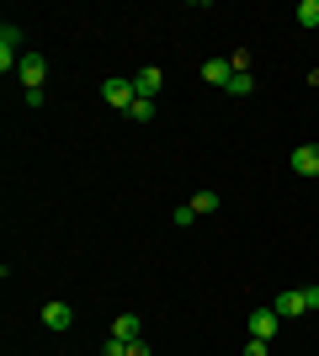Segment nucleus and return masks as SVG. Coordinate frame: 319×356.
<instances>
[{"mask_svg":"<svg viewBox=\"0 0 319 356\" xmlns=\"http://www.w3.org/2000/svg\"><path fill=\"white\" fill-rule=\"evenodd\" d=\"M128 356H154V351H149L144 341H133V346H128Z\"/></svg>","mask_w":319,"mask_h":356,"instance_id":"nucleus-18","label":"nucleus"},{"mask_svg":"<svg viewBox=\"0 0 319 356\" xmlns=\"http://www.w3.org/2000/svg\"><path fill=\"white\" fill-rule=\"evenodd\" d=\"M293 16H298V27L314 32L319 27V0H298V11H293Z\"/></svg>","mask_w":319,"mask_h":356,"instance_id":"nucleus-11","label":"nucleus"},{"mask_svg":"<svg viewBox=\"0 0 319 356\" xmlns=\"http://www.w3.org/2000/svg\"><path fill=\"white\" fill-rule=\"evenodd\" d=\"M43 325H48V330H69V325H75V309L54 298V303H43Z\"/></svg>","mask_w":319,"mask_h":356,"instance_id":"nucleus-8","label":"nucleus"},{"mask_svg":"<svg viewBox=\"0 0 319 356\" xmlns=\"http://www.w3.org/2000/svg\"><path fill=\"white\" fill-rule=\"evenodd\" d=\"M128 118H133V122H149L154 118V102H133V106H128Z\"/></svg>","mask_w":319,"mask_h":356,"instance_id":"nucleus-14","label":"nucleus"},{"mask_svg":"<svg viewBox=\"0 0 319 356\" xmlns=\"http://www.w3.org/2000/svg\"><path fill=\"white\" fill-rule=\"evenodd\" d=\"M16 48H22V32L6 22V27H0V74H11V64H22V59H16Z\"/></svg>","mask_w":319,"mask_h":356,"instance_id":"nucleus-4","label":"nucleus"},{"mask_svg":"<svg viewBox=\"0 0 319 356\" xmlns=\"http://www.w3.org/2000/svg\"><path fill=\"white\" fill-rule=\"evenodd\" d=\"M250 90H256V80H250V74H234V80H229V96H250Z\"/></svg>","mask_w":319,"mask_h":356,"instance_id":"nucleus-13","label":"nucleus"},{"mask_svg":"<svg viewBox=\"0 0 319 356\" xmlns=\"http://www.w3.org/2000/svg\"><path fill=\"white\" fill-rule=\"evenodd\" d=\"M293 176H319V144H298L293 149Z\"/></svg>","mask_w":319,"mask_h":356,"instance_id":"nucleus-7","label":"nucleus"},{"mask_svg":"<svg viewBox=\"0 0 319 356\" xmlns=\"http://www.w3.org/2000/svg\"><path fill=\"white\" fill-rule=\"evenodd\" d=\"M282 319H298V314H309V309H319V287H288V293H277V303H272Z\"/></svg>","mask_w":319,"mask_h":356,"instance_id":"nucleus-1","label":"nucleus"},{"mask_svg":"<svg viewBox=\"0 0 319 356\" xmlns=\"http://www.w3.org/2000/svg\"><path fill=\"white\" fill-rule=\"evenodd\" d=\"M101 356H128V341H101Z\"/></svg>","mask_w":319,"mask_h":356,"instance_id":"nucleus-16","label":"nucleus"},{"mask_svg":"<svg viewBox=\"0 0 319 356\" xmlns=\"http://www.w3.org/2000/svg\"><path fill=\"white\" fill-rule=\"evenodd\" d=\"M101 102H106V106H117V112H128V106L138 102L133 80H122V74H117V80H106V86H101Z\"/></svg>","mask_w":319,"mask_h":356,"instance_id":"nucleus-3","label":"nucleus"},{"mask_svg":"<svg viewBox=\"0 0 319 356\" xmlns=\"http://www.w3.org/2000/svg\"><path fill=\"white\" fill-rule=\"evenodd\" d=\"M192 218H197V208H192V202H181V208H176V223H181V229H192Z\"/></svg>","mask_w":319,"mask_h":356,"instance_id":"nucleus-15","label":"nucleus"},{"mask_svg":"<svg viewBox=\"0 0 319 356\" xmlns=\"http://www.w3.org/2000/svg\"><path fill=\"white\" fill-rule=\"evenodd\" d=\"M112 341H144V335H138V314H117V319H112Z\"/></svg>","mask_w":319,"mask_h":356,"instance_id":"nucleus-10","label":"nucleus"},{"mask_svg":"<svg viewBox=\"0 0 319 356\" xmlns=\"http://www.w3.org/2000/svg\"><path fill=\"white\" fill-rule=\"evenodd\" d=\"M160 86H165V74L154 70V64H149V70H138V74H133V90H138V102H154V96H160Z\"/></svg>","mask_w":319,"mask_h":356,"instance_id":"nucleus-6","label":"nucleus"},{"mask_svg":"<svg viewBox=\"0 0 319 356\" xmlns=\"http://www.w3.org/2000/svg\"><path fill=\"white\" fill-rule=\"evenodd\" d=\"M192 208H197V218H202V213H218V192H197V197H192Z\"/></svg>","mask_w":319,"mask_h":356,"instance_id":"nucleus-12","label":"nucleus"},{"mask_svg":"<svg viewBox=\"0 0 319 356\" xmlns=\"http://www.w3.org/2000/svg\"><path fill=\"white\" fill-rule=\"evenodd\" d=\"M22 86H27V96H43V80H48V59L43 54H22Z\"/></svg>","mask_w":319,"mask_h":356,"instance_id":"nucleus-2","label":"nucleus"},{"mask_svg":"<svg viewBox=\"0 0 319 356\" xmlns=\"http://www.w3.org/2000/svg\"><path fill=\"white\" fill-rule=\"evenodd\" d=\"M266 346L272 341H256V335H250V341H245V356H266Z\"/></svg>","mask_w":319,"mask_h":356,"instance_id":"nucleus-17","label":"nucleus"},{"mask_svg":"<svg viewBox=\"0 0 319 356\" xmlns=\"http://www.w3.org/2000/svg\"><path fill=\"white\" fill-rule=\"evenodd\" d=\"M202 80L229 90V80H234V64H229V59H202Z\"/></svg>","mask_w":319,"mask_h":356,"instance_id":"nucleus-9","label":"nucleus"},{"mask_svg":"<svg viewBox=\"0 0 319 356\" xmlns=\"http://www.w3.org/2000/svg\"><path fill=\"white\" fill-rule=\"evenodd\" d=\"M277 330H282V314L277 309H256L250 314V335H256V341H272Z\"/></svg>","mask_w":319,"mask_h":356,"instance_id":"nucleus-5","label":"nucleus"}]
</instances>
